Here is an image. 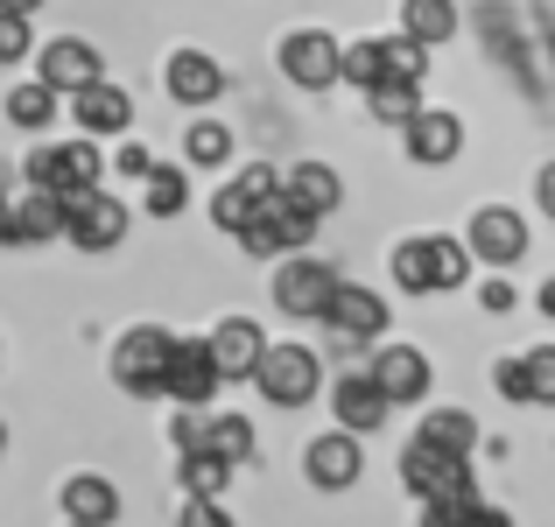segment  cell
Segmentation results:
<instances>
[{
    "label": "cell",
    "mask_w": 555,
    "mask_h": 527,
    "mask_svg": "<svg viewBox=\"0 0 555 527\" xmlns=\"http://www.w3.org/2000/svg\"><path fill=\"white\" fill-rule=\"evenodd\" d=\"M457 527H514V520H506L500 506H486V500H478V506H457Z\"/></svg>",
    "instance_id": "cell-42"
},
{
    "label": "cell",
    "mask_w": 555,
    "mask_h": 527,
    "mask_svg": "<svg viewBox=\"0 0 555 527\" xmlns=\"http://www.w3.org/2000/svg\"><path fill=\"white\" fill-rule=\"evenodd\" d=\"M28 56V14H0V64Z\"/></svg>",
    "instance_id": "cell-38"
},
{
    "label": "cell",
    "mask_w": 555,
    "mask_h": 527,
    "mask_svg": "<svg viewBox=\"0 0 555 527\" xmlns=\"http://www.w3.org/2000/svg\"><path fill=\"white\" fill-rule=\"evenodd\" d=\"M310 232H317V218H310V211H296V204L274 190V197L260 204L254 218H246L240 246H246L254 260H274V254H302V246H310Z\"/></svg>",
    "instance_id": "cell-5"
},
{
    "label": "cell",
    "mask_w": 555,
    "mask_h": 527,
    "mask_svg": "<svg viewBox=\"0 0 555 527\" xmlns=\"http://www.w3.org/2000/svg\"><path fill=\"white\" fill-rule=\"evenodd\" d=\"M282 78L302 85V92H331L345 78V42L324 36V28H296L282 36Z\"/></svg>",
    "instance_id": "cell-6"
},
{
    "label": "cell",
    "mask_w": 555,
    "mask_h": 527,
    "mask_svg": "<svg viewBox=\"0 0 555 527\" xmlns=\"http://www.w3.org/2000/svg\"><path fill=\"white\" fill-rule=\"evenodd\" d=\"M70 120H78L85 134H127V127H134V99H127L113 78H99V85H85V92L70 99Z\"/></svg>",
    "instance_id": "cell-20"
},
{
    "label": "cell",
    "mask_w": 555,
    "mask_h": 527,
    "mask_svg": "<svg viewBox=\"0 0 555 527\" xmlns=\"http://www.w3.org/2000/svg\"><path fill=\"white\" fill-rule=\"evenodd\" d=\"M70 527H85V520H70Z\"/></svg>",
    "instance_id": "cell-48"
},
{
    "label": "cell",
    "mask_w": 555,
    "mask_h": 527,
    "mask_svg": "<svg viewBox=\"0 0 555 527\" xmlns=\"http://www.w3.org/2000/svg\"><path fill=\"white\" fill-rule=\"evenodd\" d=\"M99 149L92 141H64V149H36L28 155V190H50V197H85V190H99Z\"/></svg>",
    "instance_id": "cell-4"
},
{
    "label": "cell",
    "mask_w": 555,
    "mask_h": 527,
    "mask_svg": "<svg viewBox=\"0 0 555 527\" xmlns=\"http://www.w3.org/2000/svg\"><path fill=\"white\" fill-rule=\"evenodd\" d=\"M282 197L296 204V211H310V218H324V211H338V197H345V183H338V169H324V163H296L282 176Z\"/></svg>",
    "instance_id": "cell-22"
},
{
    "label": "cell",
    "mask_w": 555,
    "mask_h": 527,
    "mask_svg": "<svg viewBox=\"0 0 555 527\" xmlns=\"http://www.w3.org/2000/svg\"><path fill=\"white\" fill-rule=\"evenodd\" d=\"M8 120H14V127H28V134H42V127L56 120V92H50L42 78L14 85V92H8Z\"/></svg>",
    "instance_id": "cell-27"
},
{
    "label": "cell",
    "mask_w": 555,
    "mask_h": 527,
    "mask_svg": "<svg viewBox=\"0 0 555 527\" xmlns=\"http://www.w3.org/2000/svg\"><path fill=\"white\" fill-rule=\"evenodd\" d=\"M177 527H232V514L218 500H183L177 506Z\"/></svg>",
    "instance_id": "cell-40"
},
{
    "label": "cell",
    "mask_w": 555,
    "mask_h": 527,
    "mask_svg": "<svg viewBox=\"0 0 555 527\" xmlns=\"http://www.w3.org/2000/svg\"><path fill=\"white\" fill-rule=\"evenodd\" d=\"M401 141H408V163L415 169H443V163H457V149H464V120L443 113V106H422L415 120L401 127Z\"/></svg>",
    "instance_id": "cell-11"
},
{
    "label": "cell",
    "mask_w": 555,
    "mask_h": 527,
    "mask_svg": "<svg viewBox=\"0 0 555 527\" xmlns=\"http://www.w3.org/2000/svg\"><path fill=\"white\" fill-rule=\"evenodd\" d=\"M331 296H338V274H331L324 260H310V254L282 260V274H274V310L282 317H317V324H324Z\"/></svg>",
    "instance_id": "cell-7"
},
{
    "label": "cell",
    "mask_w": 555,
    "mask_h": 527,
    "mask_svg": "<svg viewBox=\"0 0 555 527\" xmlns=\"http://www.w3.org/2000/svg\"><path fill=\"white\" fill-rule=\"evenodd\" d=\"M345 78H352L359 92H373V85L387 78V42H379V36H359V42H345Z\"/></svg>",
    "instance_id": "cell-32"
},
{
    "label": "cell",
    "mask_w": 555,
    "mask_h": 527,
    "mask_svg": "<svg viewBox=\"0 0 555 527\" xmlns=\"http://www.w3.org/2000/svg\"><path fill=\"white\" fill-rule=\"evenodd\" d=\"M492 387H500L506 401H534V380H528V359H500V365H492Z\"/></svg>",
    "instance_id": "cell-36"
},
{
    "label": "cell",
    "mask_w": 555,
    "mask_h": 527,
    "mask_svg": "<svg viewBox=\"0 0 555 527\" xmlns=\"http://www.w3.org/2000/svg\"><path fill=\"white\" fill-rule=\"evenodd\" d=\"M274 190H282V183H274V176H268V163L240 169V183H225V190H218V197H211V226L240 240V232H246V218H254L260 204L274 197Z\"/></svg>",
    "instance_id": "cell-17"
},
{
    "label": "cell",
    "mask_w": 555,
    "mask_h": 527,
    "mask_svg": "<svg viewBox=\"0 0 555 527\" xmlns=\"http://www.w3.org/2000/svg\"><path fill=\"white\" fill-rule=\"evenodd\" d=\"M14 232H22V246L64 240V197H50V190H28V197L14 204Z\"/></svg>",
    "instance_id": "cell-25"
},
{
    "label": "cell",
    "mask_w": 555,
    "mask_h": 527,
    "mask_svg": "<svg viewBox=\"0 0 555 527\" xmlns=\"http://www.w3.org/2000/svg\"><path fill=\"white\" fill-rule=\"evenodd\" d=\"M478 303H486L492 317H506V310H514V288H506V282H478Z\"/></svg>",
    "instance_id": "cell-43"
},
{
    "label": "cell",
    "mask_w": 555,
    "mask_h": 527,
    "mask_svg": "<svg viewBox=\"0 0 555 527\" xmlns=\"http://www.w3.org/2000/svg\"><path fill=\"white\" fill-rule=\"evenodd\" d=\"M0 436H8V429H0Z\"/></svg>",
    "instance_id": "cell-49"
},
{
    "label": "cell",
    "mask_w": 555,
    "mask_h": 527,
    "mask_svg": "<svg viewBox=\"0 0 555 527\" xmlns=\"http://www.w3.org/2000/svg\"><path fill=\"white\" fill-rule=\"evenodd\" d=\"M64 520H85V527H113L120 520V486L99 472H78L64 478Z\"/></svg>",
    "instance_id": "cell-21"
},
{
    "label": "cell",
    "mask_w": 555,
    "mask_h": 527,
    "mask_svg": "<svg viewBox=\"0 0 555 527\" xmlns=\"http://www.w3.org/2000/svg\"><path fill=\"white\" fill-rule=\"evenodd\" d=\"M36 78L50 85L56 99H64V92L78 99L85 85H99V78H106V64H99V50H92V42H78V36H56L50 50L36 56Z\"/></svg>",
    "instance_id": "cell-12"
},
{
    "label": "cell",
    "mask_w": 555,
    "mask_h": 527,
    "mask_svg": "<svg viewBox=\"0 0 555 527\" xmlns=\"http://www.w3.org/2000/svg\"><path fill=\"white\" fill-rule=\"evenodd\" d=\"M528 380H534V401H555V345L528 351Z\"/></svg>",
    "instance_id": "cell-39"
},
{
    "label": "cell",
    "mask_w": 555,
    "mask_h": 527,
    "mask_svg": "<svg viewBox=\"0 0 555 527\" xmlns=\"http://www.w3.org/2000/svg\"><path fill=\"white\" fill-rule=\"evenodd\" d=\"M429 359H422L415 345H379L373 351V387L387 394L393 408H408V401H422V394H429Z\"/></svg>",
    "instance_id": "cell-15"
},
{
    "label": "cell",
    "mask_w": 555,
    "mask_h": 527,
    "mask_svg": "<svg viewBox=\"0 0 555 527\" xmlns=\"http://www.w3.org/2000/svg\"><path fill=\"white\" fill-rule=\"evenodd\" d=\"M0 246H22V232H14V204L0 197Z\"/></svg>",
    "instance_id": "cell-45"
},
{
    "label": "cell",
    "mask_w": 555,
    "mask_h": 527,
    "mask_svg": "<svg viewBox=\"0 0 555 527\" xmlns=\"http://www.w3.org/2000/svg\"><path fill=\"white\" fill-rule=\"evenodd\" d=\"M331 408H338V429L345 436H373L379 422L393 415V401L373 387V373H345L338 387H331Z\"/></svg>",
    "instance_id": "cell-18"
},
{
    "label": "cell",
    "mask_w": 555,
    "mask_h": 527,
    "mask_svg": "<svg viewBox=\"0 0 555 527\" xmlns=\"http://www.w3.org/2000/svg\"><path fill=\"white\" fill-rule=\"evenodd\" d=\"M113 169H120V176H141V183H149V176H155V155L141 149V141H127V149L113 155Z\"/></svg>",
    "instance_id": "cell-41"
},
{
    "label": "cell",
    "mask_w": 555,
    "mask_h": 527,
    "mask_svg": "<svg viewBox=\"0 0 555 527\" xmlns=\"http://www.w3.org/2000/svg\"><path fill=\"white\" fill-rule=\"evenodd\" d=\"M204 422H211V415H204V408H183V415L169 422V444H177L183 458H190V450H204Z\"/></svg>",
    "instance_id": "cell-37"
},
{
    "label": "cell",
    "mask_w": 555,
    "mask_h": 527,
    "mask_svg": "<svg viewBox=\"0 0 555 527\" xmlns=\"http://www.w3.org/2000/svg\"><path fill=\"white\" fill-rule=\"evenodd\" d=\"M366 113H373L379 127H408L422 113V85H393V78L373 85V92H366Z\"/></svg>",
    "instance_id": "cell-28"
},
{
    "label": "cell",
    "mask_w": 555,
    "mask_h": 527,
    "mask_svg": "<svg viewBox=\"0 0 555 527\" xmlns=\"http://www.w3.org/2000/svg\"><path fill=\"white\" fill-rule=\"evenodd\" d=\"M163 85H169L177 106H211V99L225 92V70H218V56H204V50H177L169 70H163Z\"/></svg>",
    "instance_id": "cell-19"
},
{
    "label": "cell",
    "mask_w": 555,
    "mask_h": 527,
    "mask_svg": "<svg viewBox=\"0 0 555 527\" xmlns=\"http://www.w3.org/2000/svg\"><path fill=\"white\" fill-rule=\"evenodd\" d=\"M534 204H542V218L555 226V163H548L542 176H534Z\"/></svg>",
    "instance_id": "cell-44"
},
{
    "label": "cell",
    "mask_w": 555,
    "mask_h": 527,
    "mask_svg": "<svg viewBox=\"0 0 555 527\" xmlns=\"http://www.w3.org/2000/svg\"><path fill=\"white\" fill-rule=\"evenodd\" d=\"M204 345H211L218 380H254V373H260V359H268V338H260L254 317H225V324H218Z\"/></svg>",
    "instance_id": "cell-14"
},
{
    "label": "cell",
    "mask_w": 555,
    "mask_h": 527,
    "mask_svg": "<svg viewBox=\"0 0 555 527\" xmlns=\"http://www.w3.org/2000/svg\"><path fill=\"white\" fill-rule=\"evenodd\" d=\"M183 155H190V169H218L232 155V127H218V120H197L183 134Z\"/></svg>",
    "instance_id": "cell-33"
},
{
    "label": "cell",
    "mask_w": 555,
    "mask_h": 527,
    "mask_svg": "<svg viewBox=\"0 0 555 527\" xmlns=\"http://www.w3.org/2000/svg\"><path fill=\"white\" fill-rule=\"evenodd\" d=\"M415 444H429V450H443V458H464V464H472V450H478V422L464 415V408H436V415L415 429Z\"/></svg>",
    "instance_id": "cell-24"
},
{
    "label": "cell",
    "mask_w": 555,
    "mask_h": 527,
    "mask_svg": "<svg viewBox=\"0 0 555 527\" xmlns=\"http://www.w3.org/2000/svg\"><path fill=\"white\" fill-rule=\"evenodd\" d=\"M42 0H0V14H36Z\"/></svg>",
    "instance_id": "cell-47"
},
{
    "label": "cell",
    "mask_w": 555,
    "mask_h": 527,
    "mask_svg": "<svg viewBox=\"0 0 555 527\" xmlns=\"http://www.w3.org/2000/svg\"><path fill=\"white\" fill-rule=\"evenodd\" d=\"M225 486H232V464L218 458V450H190L183 458V492L190 500H218Z\"/></svg>",
    "instance_id": "cell-30"
},
{
    "label": "cell",
    "mask_w": 555,
    "mask_h": 527,
    "mask_svg": "<svg viewBox=\"0 0 555 527\" xmlns=\"http://www.w3.org/2000/svg\"><path fill=\"white\" fill-rule=\"evenodd\" d=\"M64 240L85 246V254H113L127 240V204L106 197V190H85V197L64 204Z\"/></svg>",
    "instance_id": "cell-8"
},
{
    "label": "cell",
    "mask_w": 555,
    "mask_h": 527,
    "mask_svg": "<svg viewBox=\"0 0 555 527\" xmlns=\"http://www.w3.org/2000/svg\"><path fill=\"white\" fill-rule=\"evenodd\" d=\"M204 450H218L225 464H246L254 458V422L246 415H211L204 422Z\"/></svg>",
    "instance_id": "cell-29"
},
{
    "label": "cell",
    "mask_w": 555,
    "mask_h": 527,
    "mask_svg": "<svg viewBox=\"0 0 555 527\" xmlns=\"http://www.w3.org/2000/svg\"><path fill=\"white\" fill-rule=\"evenodd\" d=\"M401 486L415 492L422 506H478L472 464H464V458H443V450H429V444H408L401 450Z\"/></svg>",
    "instance_id": "cell-1"
},
{
    "label": "cell",
    "mask_w": 555,
    "mask_h": 527,
    "mask_svg": "<svg viewBox=\"0 0 555 527\" xmlns=\"http://www.w3.org/2000/svg\"><path fill=\"white\" fill-rule=\"evenodd\" d=\"M141 204H149V218H183V204H190V176H183V169H169V163H155V176L141 183Z\"/></svg>",
    "instance_id": "cell-26"
},
{
    "label": "cell",
    "mask_w": 555,
    "mask_h": 527,
    "mask_svg": "<svg viewBox=\"0 0 555 527\" xmlns=\"http://www.w3.org/2000/svg\"><path fill=\"white\" fill-rule=\"evenodd\" d=\"M379 42H387V78L393 85H422V78H429V50H422V42H408V36H379ZM387 78H379V85H387Z\"/></svg>",
    "instance_id": "cell-35"
},
{
    "label": "cell",
    "mask_w": 555,
    "mask_h": 527,
    "mask_svg": "<svg viewBox=\"0 0 555 527\" xmlns=\"http://www.w3.org/2000/svg\"><path fill=\"white\" fill-rule=\"evenodd\" d=\"M464 246H472V260H486V268H514V260L528 254V226H520V211H506V204H486V211H472Z\"/></svg>",
    "instance_id": "cell-10"
},
{
    "label": "cell",
    "mask_w": 555,
    "mask_h": 527,
    "mask_svg": "<svg viewBox=\"0 0 555 527\" xmlns=\"http://www.w3.org/2000/svg\"><path fill=\"white\" fill-rule=\"evenodd\" d=\"M324 324L338 331V338H352V345L387 338V296H379V288H359V282H338V296H331Z\"/></svg>",
    "instance_id": "cell-13"
},
{
    "label": "cell",
    "mask_w": 555,
    "mask_h": 527,
    "mask_svg": "<svg viewBox=\"0 0 555 527\" xmlns=\"http://www.w3.org/2000/svg\"><path fill=\"white\" fill-rule=\"evenodd\" d=\"M169 359H177V338L163 324H134L120 345H113V380L127 394H163L169 387Z\"/></svg>",
    "instance_id": "cell-2"
},
{
    "label": "cell",
    "mask_w": 555,
    "mask_h": 527,
    "mask_svg": "<svg viewBox=\"0 0 555 527\" xmlns=\"http://www.w3.org/2000/svg\"><path fill=\"white\" fill-rule=\"evenodd\" d=\"M254 387L268 394L274 408H302V401H317V394H324V365H317L310 345H268Z\"/></svg>",
    "instance_id": "cell-3"
},
{
    "label": "cell",
    "mask_w": 555,
    "mask_h": 527,
    "mask_svg": "<svg viewBox=\"0 0 555 527\" xmlns=\"http://www.w3.org/2000/svg\"><path fill=\"white\" fill-rule=\"evenodd\" d=\"M429 274H436V296L457 288L464 274H472V246H464V240H436V232H429Z\"/></svg>",
    "instance_id": "cell-34"
},
{
    "label": "cell",
    "mask_w": 555,
    "mask_h": 527,
    "mask_svg": "<svg viewBox=\"0 0 555 527\" xmlns=\"http://www.w3.org/2000/svg\"><path fill=\"white\" fill-rule=\"evenodd\" d=\"M359 472H366V450H359V436H345V429L310 436V450H302V478H310L317 492H352Z\"/></svg>",
    "instance_id": "cell-9"
},
{
    "label": "cell",
    "mask_w": 555,
    "mask_h": 527,
    "mask_svg": "<svg viewBox=\"0 0 555 527\" xmlns=\"http://www.w3.org/2000/svg\"><path fill=\"white\" fill-rule=\"evenodd\" d=\"M393 282L408 296H436V274H429V240H401L393 246Z\"/></svg>",
    "instance_id": "cell-31"
},
{
    "label": "cell",
    "mask_w": 555,
    "mask_h": 527,
    "mask_svg": "<svg viewBox=\"0 0 555 527\" xmlns=\"http://www.w3.org/2000/svg\"><path fill=\"white\" fill-rule=\"evenodd\" d=\"M169 401L177 408H204L218 394V365H211V345L204 338H177V359H169Z\"/></svg>",
    "instance_id": "cell-16"
},
{
    "label": "cell",
    "mask_w": 555,
    "mask_h": 527,
    "mask_svg": "<svg viewBox=\"0 0 555 527\" xmlns=\"http://www.w3.org/2000/svg\"><path fill=\"white\" fill-rule=\"evenodd\" d=\"M534 303H542V317H555V282H542V288H534Z\"/></svg>",
    "instance_id": "cell-46"
},
{
    "label": "cell",
    "mask_w": 555,
    "mask_h": 527,
    "mask_svg": "<svg viewBox=\"0 0 555 527\" xmlns=\"http://www.w3.org/2000/svg\"><path fill=\"white\" fill-rule=\"evenodd\" d=\"M401 36L436 50V42L457 36V0H401Z\"/></svg>",
    "instance_id": "cell-23"
}]
</instances>
